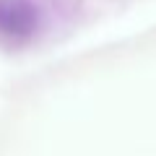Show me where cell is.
Instances as JSON below:
<instances>
[{"mask_svg": "<svg viewBox=\"0 0 156 156\" xmlns=\"http://www.w3.org/2000/svg\"><path fill=\"white\" fill-rule=\"evenodd\" d=\"M31 26H34V21H31V13H29L26 5L0 0V34L23 37V34L31 31Z\"/></svg>", "mask_w": 156, "mask_h": 156, "instance_id": "cell-1", "label": "cell"}]
</instances>
